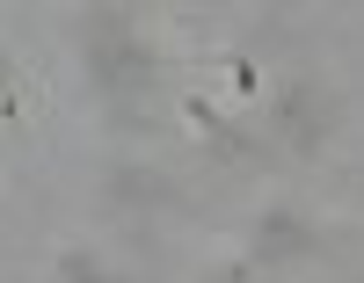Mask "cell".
I'll return each mask as SVG.
<instances>
[{
  "mask_svg": "<svg viewBox=\"0 0 364 283\" xmlns=\"http://www.w3.org/2000/svg\"><path fill=\"white\" fill-rule=\"evenodd\" d=\"M87 66H95L102 87H146L154 80V58H146L124 29H95V51H87Z\"/></svg>",
  "mask_w": 364,
  "mask_h": 283,
  "instance_id": "1",
  "label": "cell"
},
{
  "mask_svg": "<svg viewBox=\"0 0 364 283\" xmlns=\"http://www.w3.org/2000/svg\"><path fill=\"white\" fill-rule=\"evenodd\" d=\"M277 123H284V131H291L299 145H314V138L328 131V109H321V94H306V87H299V94H284V109H277Z\"/></svg>",
  "mask_w": 364,
  "mask_h": 283,
  "instance_id": "2",
  "label": "cell"
},
{
  "mask_svg": "<svg viewBox=\"0 0 364 283\" xmlns=\"http://www.w3.org/2000/svg\"><path fill=\"white\" fill-rule=\"evenodd\" d=\"M262 247H269V255H291V247H306V233H299V218H269Z\"/></svg>",
  "mask_w": 364,
  "mask_h": 283,
  "instance_id": "3",
  "label": "cell"
},
{
  "mask_svg": "<svg viewBox=\"0 0 364 283\" xmlns=\"http://www.w3.org/2000/svg\"><path fill=\"white\" fill-rule=\"evenodd\" d=\"M66 276H73V283H109V276H95V269H87V262H73Z\"/></svg>",
  "mask_w": 364,
  "mask_h": 283,
  "instance_id": "4",
  "label": "cell"
}]
</instances>
